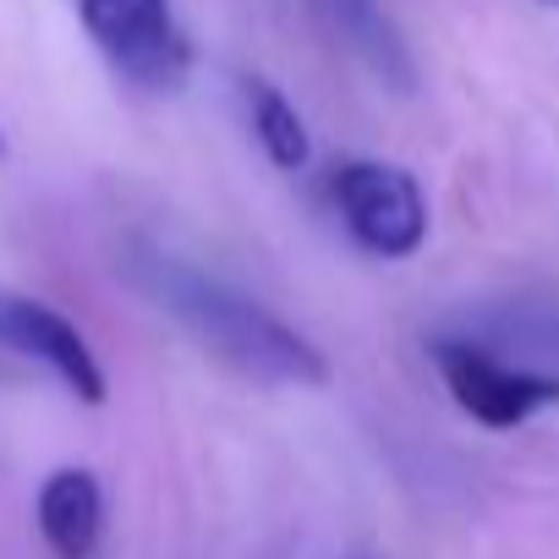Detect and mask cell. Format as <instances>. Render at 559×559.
Segmentation results:
<instances>
[{
  "label": "cell",
  "mask_w": 559,
  "mask_h": 559,
  "mask_svg": "<svg viewBox=\"0 0 559 559\" xmlns=\"http://www.w3.org/2000/svg\"><path fill=\"white\" fill-rule=\"evenodd\" d=\"M143 286L154 292V302L209 352L219 357L230 373L252 379V384H297V390H319L330 379L324 352L297 335L286 319H274L263 302H252L247 292L225 286V280L181 263V258H148L143 263Z\"/></svg>",
  "instance_id": "obj_1"
},
{
  "label": "cell",
  "mask_w": 559,
  "mask_h": 559,
  "mask_svg": "<svg viewBox=\"0 0 559 559\" xmlns=\"http://www.w3.org/2000/svg\"><path fill=\"white\" fill-rule=\"evenodd\" d=\"M83 34L138 94H176L192 78V39L170 0H78Z\"/></svg>",
  "instance_id": "obj_2"
},
{
  "label": "cell",
  "mask_w": 559,
  "mask_h": 559,
  "mask_svg": "<svg viewBox=\"0 0 559 559\" xmlns=\"http://www.w3.org/2000/svg\"><path fill=\"white\" fill-rule=\"evenodd\" d=\"M330 203L352 241L373 258H417L428 241V198L412 170L390 159H346L330 176Z\"/></svg>",
  "instance_id": "obj_3"
},
{
  "label": "cell",
  "mask_w": 559,
  "mask_h": 559,
  "mask_svg": "<svg viewBox=\"0 0 559 559\" xmlns=\"http://www.w3.org/2000/svg\"><path fill=\"white\" fill-rule=\"evenodd\" d=\"M428 352H433V368H439L450 401H455L472 423H483V428H493V433H510V428L543 417L548 406H559V379H554V373L515 368V362L493 357V352L477 346V341L444 335V341H433Z\"/></svg>",
  "instance_id": "obj_4"
},
{
  "label": "cell",
  "mask_w": 559,
  "mask_h": 559,
  "mask_svg": "<svg viewBox=\"0 0 559 559\" xmlns=\"http://www.w3.org/2000/svg\"><path fill=\"white\" fill-rule=\"evenodd\" d=\"M0 346H12L17 357H34L39 368H50L83 406H105L110 384H105L94 346L83 341V330L67 313L45 308L39 297L0 292Z\"/></svg>",
  "instance_id": "obj_5"
},
{
  "label": "cell",
  "mask_w": 559,
  "mask_h": 559,
  "mask_svg": "<svg viewBox=\"0 0 559 559\" xmlns=\"http://www.w3.org/2000/svg\"><path fill=\"white\" fill-rule=\"evenodd\" d=\"M39 537L56 559H94L105 532V488L88 466H56L34 499Z\"/></svg>",
  "instance_id": "obj_6"
},
{
  "label": "cell",
  "mask_w": 559,
  "mask_h": 559,
  "mask_svg": "<svg viewBox=\"0 0 559 559\" xmlns=\"http://www.w3.org/2000/svg\"><path fill=\"white\" fill-rule=\"evenodd\" d=\"M324 23L341 34V45L390 88H412V56H406V39L401 28L390 23V12L379 7V0H319Z\"/></svg>",
  "instance_id": "obj_7"
},
{
  "label": "cell",
  "mask_w": 559,
  "mask_h": 559,
  "mask_svg": "<svg viewBox=\"0 0 559 559\" xmlns=\"http://www.w3.org/2000/svg\"><path fill=\"white\" fill-rule=\"evenodd\" d=\"M241 99H247V121H252V138L269 154V165L302 170L308 154H313V143H308V127H302L297 105L280 94L269 78H241Z\"/></svg>",
  "instance_id": "obj_8"
},
{
  "label": "cell",
  "mask_w": 559,
  "mask_h": 559,
  "mask_svg": "<svg viewBox=\"0 0 559 559\" xmlns=\"http://www.w3.org/2000/svg\"><path fill=\"white\" fill-rule=\"evenodd\" d=\"M543 7H559V0H543Z\"/></svg>",
  "instance_id": "obj_9"
}]
</instances>
